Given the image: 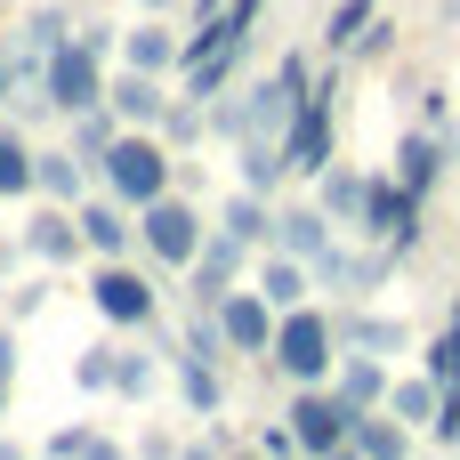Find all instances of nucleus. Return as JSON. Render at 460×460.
Here are the masks:
<instances>
[{
  "mask_svg": "<svg viewBox=\"0 0 460 460\" xmlns=\"http://www.w3.org/2000/svg\"><path fill=\"white\" fill-rule=\"evenodd\" d=\"M372 16H380V0H340V8L323 16V49H332V57H348V49L364 40V24H372Z\"/></svg>",
  "mask_w": 460,
  "mask_h": 460,
  "instance_id": "7c9ffc66",
  "label": "nucleus"
},
{
  "mask_svg": "<svg viewBox=\"0 0 460 460\" xmlns=\"http://www.w3.org/2000/svg\"><path fill=\"white\" fill-rule=\"evenodd\" d=\"M364 194H372V170H315V202L332 210V226H348L356 234V218H364Z\"/></svg>",
  "mask_w": 460,
  "mask_h": 460,
  "instance_id": "4be33fe9",
  "label": "nucleus"
},
{
  "mask_svg": "<svg viewBox=\"0 0 460 460\" xmlns=\"http://www.w3.org/2000/svg\"><path fill=\"white\" fill-rule=\"evenodd\" d=\"M437 396H445V388H437L429 372H420V380H388V412H396L404 429H437Z\"/></svg>",
  "mask_w": 460,
  "mask_h": 460,
  "instance_id": "c85d7f7f",
  "label": "nucleus"
},
{
  "mask_svg": "<svg viewBox=\"0 0 460 460\" xmlns=\"http://www.w3.org/2000/svg\"><path fill=\"white\" fill-rule=\"evenodd\" d=\"M178 8H186V24H210V16H218L226 0H178Z\"/></svg>",
  "mask_w": 460,
  "mask_h": 460,
  "instance_id": "e433bc0d",
  "label": "nucleus"
},
{
  "mask_svg": "<svg viewBox=\"0 0 460 460\" xmlns=\"http://www.w3.org/2000/svg\"><path fill=\"white\" fill-rule=\"evenodd\" d=\"M89 162L73 154V146H49V154H32V194H49V202H81L89 194Z\"/></svg>",
  "mask_w": 460,
  "mask_h": 460,
  "instance_id": "aec40b11",
  "label": "nucleus"
},
{
  "mask_svg": "<svg viewBox=\"0 0 460 460\" xmlns=\"http://www.w3.org/2000/svg\"><path fill=\"white\" fill-rule=\"evenodd\" d=\"M388 275H396V259H388L380 243H372V251H348V243H332V251L315 259V283H323V291H348V299L380 291Z\"/></svg>",
  "mask_w": 460,
  "mask_h": 460,
  "instance_id": "2eb2a0df",
  "label": "nucleus"
},
{
  "mask_svg": "<svg viewBox=\"0 0 460 460\" xmlns=\"http://www.w3.org/2000/svg\"><path fill=\"white\" fill-rule=\"evenodd\" d=\"M243 267H251V243H243V234H226V226H210V234H202V251L186 259V299H194V307H210L218 291H234V283H243Z\"/></svg>",
  "mask_w": 460,
  "mask_h": 460,
  "instance_id": "9d476101",
  "label": "nucleus"
},
{
  "mask_svg": "<svg viewBox=\"0 0 460 460\" xmlns=\"http://www.w3.org/2000/svg\"><path fill=\"white\" fill-rule=\"evenodd\" d=\"M8 259H16V243H8V234H0V275H8Z\"/></svg>",
  "mask_w": 460,
  "mask_h": 460,
  "instance_id": "a19ab883",
  "label": "nucleus"
},
{
  "mask_svg": "<svg viewBox=\"0 0 460 460\" xmlns=\"http://www.w3.org/2000/svg\"><path fill=\"white\" fill-rule=\"evenodd\" d=\"M16 364H24V348H16V323H0V372L16 380Z\"/></svg>",
  "mask_w": 460,
  "mask_h": 460,
  "instance_id": "c9c22d12",
  "label": "nucleus"
},
{
  "mask_svg": "<svg viewBox=\"0 0 460 460\" xmlns=\"http://www.w3.org/2000/svg\"><path fill=\"white\" fill-rule=\"evenodd\" d=\"M89 307L121 332H146L162 315V291H154V267H129V259H97L89 267Z\"/></svg>",
  "mask_w": 460,
  "mask_h": 460,
  "instance_id": "423d86ee",
  "label": "nucleus"
},
{
  "mask_svg": "<svg viewBox=\"0 0 460 460\" xmlns=\"http://www.w3.org/2000/svg\"><path fill=\"white\" fill-rule=\"evenodd\" d=\"M170 372H178V404H186L194 420H210V412H226V372H218V356H194V348L178 340V356H170Z\"/></svg>",
  "mask_w": 460,
  "mask_h": 460,
  "instance_id": "a211bd4d",
  "label": "nucleus"
},
{
  "mask_svg": "<svg viewBox=\"0 0 460 460\" xmlns=\"http://www.w3.org/2000/svg\"><path fill=\"white\" fill-rule=\"evenodd\" d=\"M234 170H243V186H251V194H275V186L291 178L275 137H243V146H234Z\"/></svg>",
  "mask_w": 460,
  "mask_h": 460,
  "instance_id": "a878e982",
  "label": "nucleus"
},
{
  "mask_svg": "<svg viewBox=\"0 0 460 460\" xmlns=\"http://www.w3.org/2000/svg\"><path fill=\"white\" fill-rule=\"evenodd\" d=\"M340 323V348H364V356H396L412 332L396 323V315H364V307H348V315H332Z\"/></svg>",
  "mask_w": 460,
  "mask_h": 460,
  "instance_id": "b1692460",
  "label": "nucleus"
},
{
  "mask_svg": "<svg viewBox=\"0 0 460 460\" xmlns=\"http://www.w3.org/2000/svg\"><path fill=\"white\" fill-rule=\"evenodd\" d=\"M49 453L57 460H105V453H121V445H113V437H105V429H57V437H49Z\"/></svg>",
  "mask_w": 460,
  "mask_h": 460,
  "instance_id": "2f4dec72",
  "label": "nucleus"
},
{
  "mask_svg": "<svg viewBox=\"0 0 460 460\" xmlns=\"http://www.w3.org/2000/svg\"><path fill=\"white\" fill-rule=\"evenodd\" d=\"M178 57H186V24L146 16V8H137V24H121V65H137V73H178Z\"/></svg>",
  "mask_w": 460,
  "mask_h": 460,
  "instance_id": "4468645a",
  "label": "nucleus"
},
{
  "mask_svg": "<svg viewBox=\"0 0 460 460\" xmlns=\"http://www.w3.org/2000/svg\"><path fill=\"white\" fill-rule=\"evenodd\" d=\"M445 162H453V129H404V137H396V170H388V178H396L404 194H420V202H429V194H437V178H445Z\"/></svg>",
  "mask_w": 460,
  "mask_h": 460,
  "instance_id": "ddd939ff",
  "label": "nucleus"
},
{
  "mask_svg": "<svg viewBox=\"0 0 460 460\" xmlns=\"http://www.w3.org/2000/svg\"><path fill=\"white\" fill-rule=\"evenodd\" d=\"M105 65H113V57H97L81 32H73V40H57V49H49V65H40V97H49V113H65V121H73V113H89V105H105Z\"/></svg>",
  "mask_w": 460,
  "mask_h": 460,
  "instance_id": "39448f33",
  "label": "nucleus"
},
{
  "mask_svg": "<svg viewBox=\"0 0 460 460\" xmlns=\"http://www.w3.org/2000/svg\"><path fill=\"white\" fill-rule=\"evenodd\" d=\"M121 129H129V121H121L113 105H89V113H73V154H81V162L97 170V162H105V146H113Z\"/></svg>",
  "mask_w": 460,
  "mask_h": 460,
  "instance_id": "cd10ccee",
  "label": "nucleus"
},
{
  "mask_svg": "<svg viewBox=\"0 0 460 460\" xmlns=\"http://www.w3.org/2000/svg\"><path fill=\"white\" fill-rule=\"evenodd\" d=\"M105 105H113L129 129H154L162 105H170V73H137V65H121V73H105Z\"/></svg>",
  "mask_w": 460,
  "mask_h": 460,
  "instance_id": "dca6fc26",
  "label": "nucleus"
},
{
  "mask_svg": "<svg viewBox=\"0 0 460 460\" xmlns=\"http://www.w3.org/2000/svg\"><path fill=\"white\" fill-rule=\"evenodd\" d=\"M259 291H267V299H275V315H283V307H299V299L315 291V267H307V259H291V251H267V259H259Z\"/></svg>",
  "mask_w": 460,
  "mask_h": 460,
  "instance_id": "5701e85b",
  "label": "nucleus"
},
{
  "mask_svg": "<svg viewBox=\"0 0 460 460\" xmlns=\"http://www.w3.org/2000/svg\"><path fill=\"white\" fill-rule=\"evenodd\" d=\"M283 420H291V437H299V453L332 460L348 453V429H356V412L332 396V380H307V388H291V404H283Z\"/></svg>",
  "mask_w": 460,
  "mask_h": 460,
  "instance_id": "6e6552de",
  "label": "nucleus"
},
{
  "mask_svg": "<svg viewBox=\"0 0 460 460\" xmlns=\"http://www.w3.org/2000/svg\"><path fill=\"white\" fill-rule=\"evenodd\" d=\"M49 307V283H24V291H8V323H32Z\"/></svg>",
  "mask_w": 460,
  "mask_h": 460,
  "instance_id": "72a5a7b5",
  "label": "nucleus"
},
{
  "mask_svg": "<svg viewBox=\"0 0 460 460\" xmlns=\"http://www.w3.org/2000/svg\"><path fill=\"white\" fill-rule=\"evenodd\" d=\"M202 234H210V226H202V210H194L178 186H162V194L137 210V251L154 259V275H186V259L202 251Z\"/></svg>",
  "mask_w": 460,
  "mask_h": 460,
  "instance_id": "20e7f679",
  "label": "nucleus"
},
{
  "mask_svg": "<svg viewBox=\"0 0 460 460\" xmlns=\"http://www.w3.org/2000/svg\"><path fill=\"white\" fill-rule=\"evenodd\" d=\"M0 202H32V146H24V129H0Z\"/></svg>",
  "mask_w": 460,
  "mask_h": 460,
  "instance_id": "c756f323",
  "label": "nucleus"
},
{
  "mask_svg": "<svg viewBox=\"0 0 460 460\" xmlns=\"http://www.w3.org/2000/svg\"><path fill=\"white\" fill-rule=\"evenodd\" d=\"M129 8H146V16H178V0H129Z\"/></svg>",
  "mask_w": 460,
  "mask_h": 460,
  "instance_id": "58836bf2",
  "label": "nucleus"
},
{
  "mask_svg": "<svg viewBox=\"0 0 460 460\" xmlns=\"http://www.w3.org/2000/svg\"><path fill=\"white\" fill-rule=\"evenodd\" d=\"M259 453H275V460H283V453H299V437H291V420H275V429H259Z\"/></svg>",
  "mask_w": 460,
  "mask_h": 460,
  "instance_id": "f704fd0d",
  "label": "nucleus"
},
{
  "mask_svg": "<svg viewBox=\"0 0 460 460\" xmlns=\"http://www.w3.org/2000/svg\"><path fill=\"white\" fill-rule=\"evenodd\" d=\"M340 243V226H332V210L323 202H291V210H275V234H267V251H291V259H323Z\"/></svg>",
  "mask_w": 460,
  "mask_h": 460,
  "instance_id": "f3484780",
  "label": "nucleus"
},
{
  "mask_svg": "<svg viewBox=\"0 0 460 460\" xmlns=\"http://www.w3.org/2000/svg\"><path fill=\"white\" fill-rule=\"evenodd\" d=\"M210 315H218V340H226V356H267L275 348V299L267 291H218L210 299Z\"/></svg>",
  "mask_w": 460,
  "mask_h": 460,
  "instance_id": "1a4fd4ad",
  "label": "nucleus"
},
{
  "mask_svg": "<svg viewBox=\"0 0 460 460\" xmlns=\"http://www.w3.org/2000/svg\"><path fill=\"white\" fill-rule=\"evenodd\" d=\"M0 105H16V65H8V40H0Z\"/></svg>",
  "mask_w": 460,
  "mask_h": 460,
  "instance_id": "4c0bfd02",
  "label": "nucleus"
},
{
  "mask_svg": "<svg viewBox=\"0 0 460 460\" xmlns=\"http://www.w3.org/2000/svg\"><path fill=\"white\" fill-rule=\"evenodd\" d=\"M89 243H81V218H73V202H49V194H32V210H24V259H40V267H73Z\"/></svg>",
  "mask_w": 460,
  "mask_h": 460,
  "instance_id": "9b49d317",
  "label": "nucleus"
},
{
  "mask_svg": "<svg viewBox=\"0 0 460 460\" xmlns=\"http://www.w3.org/2000/svg\"><path fill=\"white\" fill-rule=\"evenodd\" d=\"M73 388L113 396V348H81V356H73Z\"/></svg>",
  "mask_w": 460,
  "mask_h": 460,
  "instance_id": "473e14b6",
  "label": "nucleus"
},
{
  "mask_svg": "<svg viewBox=\"0 0 460 460\" xmlns=\"http://www.w3.org/2000/svg\"><path fill=\"white\" fill-rule=\"evenodd\" d=\"M332 137H340V73H315L307 97H299V113H291V129H283V170H291V178L332 170V162H340Z\"/></svg>",
  "mask_w": 460,
  "mask_h": 460,
  "instance_id": "7ed1b4c3",
  "label": "nucleus"
},
{
  "mask_svg": "<svg viewBox=\"0 0 460 460\" xmlns=\"http://www.w3.org/2000/svg\"><path fill=\"white\" fill-rule=\"evenodd\" d=\"M420 194H404L396 178H372V194H364V218H356V243H380L388 259H412V243H420Z\"/></svg>",
  "mask_w": 460,
  "mask_h": 460,
  "instance_id": "0eeeda50",
  "label": "nucleus"
},
{
  "mask_svg": "<svg viewBox=\"0 0 460 460\" xmlns=\"http://www.w3.org/2000/svg\"><path fill=\"white\" fill-rule=\"evenodd\" d=\"M73 218H81V243H89L97 259H129V251H137V210H129L121 194L97 186V194L73 202Z\"/></svg>",
  "mask_w": 460,
  "mask_h": 460,
  "instance_id": "f8f14e48",
  "label": "nucleus"
},
{
  "mask_svg": "<svg viewBox=\"0 0 460 460\" xmlns=\"http://www.w3.org/2000/svg\"><path fill=\"white\" fill-rule=\"evenodd\" d=\"M218 226H226V234H243L251 251H267V234H275V210H267V194H251V186H234V194L218 202Z\"/></svg>",
  "mask_w": 460,
  "mask_h": 460,
  "instance_id": "393cba45",
  "label": "nucleus"
},
{
  "mask_svg": "<svg viewBox=\"0 0 460 460\" xmlns=\"http://www.w3.org/2000/svg\"><path fill=\"white\" fill-rule=\"evenodd\" d=\"M267 364L291 380V388H307V380H332V364H340V323L323 315V307H283L275 315V348H267Z\"/></svg>",
  "mask_w": 460,
  "mask_h": 460,
  "instance_id": "f03ea898",
  "label": "nucleus"
},
{
  "mask_svg": "<svg viewBox=\"0 0 460 460\" xmlns=\"http://www.w3.org/2000/svg\"><path fill=\"white\" fill-rule=\"evenodd\" d=\"M332 396H340L348 412H372V404H388V356H364V348H348V356L332 364Z\"/></svg>",
  "mask_w": 460,
  "mask_h": 460,
  "instance_id": "6ab92c4d",
  "label": "nucleus"
},
{
  "mask_svg": "<svg viewBox=\"0 0 460 460\" xmlns=\"http://www.w3.org/2000/svg\"><path fill=\"white\" fill-rule=\"evenodd\" d=\"M348 453H356V460H396V453H412V429H404L388 404H372V412H356V429H348Z\"/></svg>",
  "mask_w": 460,
  "mask_h": 460,
  "instance_id": "412c9836",
  "label": "nucleus"
},
{
  "mask_svg": "<svg viewBox=\"0 0 460 460\" xmlns=\"http://www.w3.org/2000/svg\"><path fill=\"white\" fill-rule=\"evenodd\" d=\"M170 178H178V154L162 146V129H121V137L105 146V162H97V186L121 194L129 210H146Z\"/></svg>",
  "mask_w": 460,
  "mask_h": 460,
  "instance_id": "f257e3e1",
  "label": "nucleus"
},
{
  "mask_svg": "<svg viewBox=\"0 0 460 460\" xmlns=\"http://www.w3.org/2000/svg\"><path fill=\"white\" fill-rule=\"evenodd\" d=\"M8 404H16V380H8V372H0V420H8Z\"/></svg>",
  "mask_w": 460,
  "mask_h": 460,
  "instance_id": "ea45409f",
  "label": "nucleus"
},
{
  "mask_svg": "<svg viewBox=\"0 0 460 460\" xmlns=\"http://www.w3.org/2000/svg\"><path fill=\"white\" fill-rule=\"evenodd\" d=\"M154 372H162L154 340H146V348H113V396H121V404H146V396H154Z\"/></svg>",
  "mask_w": 460,
  "mask_h": 460,
  "instance_id": "bb28decb",
  "label": "nucleus"
}]
</instances>
